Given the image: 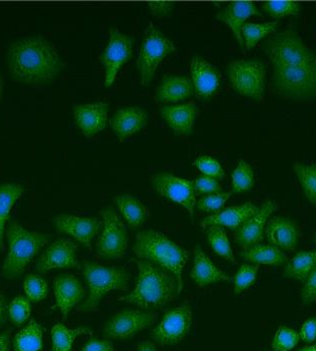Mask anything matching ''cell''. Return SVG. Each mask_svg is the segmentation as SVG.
Masks as SVG:
<instances>
[{
  "label": "cell",
  "mask_w": 316,
  "mask_h": 351,
  "mask_svg": "<svg viewBox=\"0 0 316 351\" xmlns=\"http://www.w3.org/2000/svg\"><path fill=\"white\" fill-rule=\"evenodd\" d=\"M279 27L277 21L265 23H246L241 28L244 47L248 51L253 49L257 43L269 34L276 32Z\"/></svg>",
  "instance_id": "33"
},
{
  "label": "cell",
  "mask_w": 316,
  "mask_h": 351,
  "mask_svg": "<svg viewBox=\"0 0 316 351\" xmlns=\"http://www.w3.org/2000/svg\"><path fill=\"white\" fill-rule=\"evenodd\" d=\"M148 116L142 108L131 107L121 108L114 114L110 125L119 141L122 142L134 134L138 133L146 125Z\"/></svg>",
  "instance_id": "22"
},
{
  "label": "cell",
  "mask_w": 316,
  "mask_h": 351,
  "mask_svg": "<svg viewBox=\"0 0 316 351\" xmlns=\"http://www.w3.org/2000/svg\"><path fill=\"white\" fill-rule=\"evenodd\" d=\"M137 351H157L155 344L150 341L140 342L138 344Z\"/></svg>",
  "instance_id": "51"
},
{
  "label": "cell",
  "mask_w": 316,
  "mask_h": 351,
  "mask_svg": "<svg viewBox=\"0 0 316 351\" xmlns=\"http://www.w3.org/2000/svg\"><path fill=\"white\" fill-rule=\"evenodd\" d=\"M135 256L147 260L170 271L176 278L179 291L183 290V271L189 253L175 244L164 234L155 230L138 232L133 246Z\"/></svg>",
  "instance_id": "4"
},
{
  "label": "cell",
  "mask_w": 316,
  "mask_h": 351,
  "mask_svg": "<svg viewBox=\"0 0 316 351\" xmlns=\"http://www.w3.org/2000/svg\"><path fill=\"white\" fill-rule=\"evenodd\" d=\"M192 80L181 75H168L162 80L157 93L160 103H177L194 95Z\"/></svg>",
  "instance_id": "26"
},
{
  "label": "cell",
  "mask_w": 316,
  "mask_h": 351,
  "mask_svg": "<svg viewBox=\"0 0 316 351\" xmlns=\"http://www.w3.org/2000/svg\"><path fill=\"white\" fill-rule=\"evenodd\" d=\"M194 165L203 175L207 176V177L213 178L216 180H222L224 178L225 173L222 165L213 158L209 157V156H202V157L198 158L194 161Z\"/></svg>",
  "instance_id": "43"
},
{
  "label": "cell",
  "mask_w": 316,
  "mask_h": 351,
  "mask_svg": "<svg viewBox=\"0 0 316 351\" xmlns=\"http://www.w3.org/2000/svg\"><path fill=\"white\" fill-rule=\"evenodd\" d=\"M190 277L198 287H205L209 284L220 281L231 280V277L216 267L211 258L207 256V253L199 246L194 249V268L190 272Z\"/></svg>",
  "instance_id": "25"
},
{
  "label": "cell",
  "mask_w": 316,
  "mask_h": 351,
  "mask_svg": "<svg viewBox=\"0 0 316 351\" xmlns=\"http://www.w3.org/2000/svg\"><path fill=\"white\" fill-rule=\"evenodd\" d=\"M10 335L8 331L0 335V351H8L10 350Z\"/></svg>",
  "instance_id": "50"
},
{
  "label": "cell",
  "mask_w": 316,
  "mask_h": 351,
  "mask_svg": "<svg viewBox=\"0 0 316 351\" xmlns=\"http://www.w3.org/2000/svg\"><path fill=\"white\" fill-rule=\"evenodd\" d=\"M132 261L137 265V283L133 291L121 296L119 301L142 309H155L172 302L181 293L176 278L170 271L147 260Z\"/></svg>",
  "instance_id": "3"
},
{
  "label": "cell",
  "mask_w": 316,
  "mask_h": 351,
  "mask_svg": "<svg viewBox=\"0 0 316 351\" xmlns=\"http://www.w3.org/2000/svg\"><path fill=\"white\" fill-rule=\"evenodd\" d=\"M108 108L107 103L86 104L73 107L75 123L84 136H92L105 129Z\"/></svg>",
  "instance_id": "19"
},
{
  "label": "cell",
  "mask_w": 316,
  "mask_h": 351,
  "mask_svg": "<svg viewBox=\"0 0 316 351\" xmlns=\"http://www.w3.org/2000/svg\"><path fill=\"white\" fill-rule=\"evenodd\" d=\"M53 286L55 306L60 308L64 319H66L70 311L85 298V288L75 275L71 274L60 275L56 277Z\"/></svg>",
  "instance_id": "17"
},
{
  "label": "cell",
  "mask_w": 316,
  "mask_h": 351,
  "mask_svg": "<svg viewBox=\"0 0 316 351\" xmlns=\"http://www.w3.org/2000/svg\"><path fill=\"white\" fill-rule=\"evenodd\" d=\"M54 226L60 233L70 235L80 244L92 248V239L99 233L103 224L96 218H84L64 214L55 217Z\"/></svg>",
  "instance_id": "16"
},
{
  "label": "cell",
  "mask_w": 316,
  "mask_h": 351,
  "mask_svg": "<svg viewBox=\"0 0 316 351\" xmlns=\"http://www.w3.org/2000/svg\"><path fill=\"white\" fill-rule=\"evenodd\" d=\"M227 75L238 94L261 101L265 90V64L261 60H233L227 66Z\"/></svg>",
  "instance_id": "8"
},
{
  "label": "cell",
  "mask_w": 316,
  "mask_h": 351,
  "mask_svg": "<svg viewBox=\"0 0 316 351\" xmlns=\"http://www.w3.org/2000/svg\"><path fill=\"white\" fill-rule=\"evenodd\" d=\"M207 236L211 248L216 254L235 263V254L224 227L218 225L207 227Z\"/></svg>",
  "instance_id": "35"
},
{
  "label": "cell",
  "mask_w": 316,
  "mask_h": 351,
  "mask_svg": "<svg viewBox=\"0 0 316 351\" xmlns=\"http://www.w3.org/2000/svg\"><path fill=\"white\" fill-rule=\"evenodd\" d=\"M292 170L298 177L307 200L316 206V165L294 162Z\"/></svg>",
  "instance_id": "34"
},
{
  "label": "cell",
  "mask_w": 316,
  "mask_h": 351,
  "mask_svg": "<svg viewBox=\"0 0 316 351\" xmlns=\"http://www.w3.org/2000/svg\"><path fill=\"white\" fill-rule=\"evenodd\" d=\"M300 335L293 329L280 326L272 340V348L274 351H289L298 346Z\"/></svg>",
  "instance_id": "39"
},
{
  "label": "cell",
  "mask_w": 316,
  "mask_h": 351,
  "mask_svg": "<svg viewBox=\"0 0 316 351\" xmlns=\"http://www.w3.org/2000/svg\"><path fill=\"white\" fill-rule=\"evenodd\" d=\"M8 313H10L12 324L16 326L25 324L31 313L29 299L23 298V296L14 298L10 303Z\"/></svg>",
  "instance_id": "40"
},
{
  "label": "cell",
  "mask_w": 316,
  "mask_h": 351,
  "mask_svg": "<svg viewBox=\"0 0 316 351\" xmlns=\"http://www.w3.org/2000/svg\"><path fill=\"white\" fill-rule=\"evenodd\" d=\"M268 243L280 250L292 252L300 241V229L294 221L285 217L270 219L264 231Z\"/></svg>",
  "instance_id": "18"
},
{
  "label": "cell",
  "mask_w": 316,
  "mask_h": 351,
  "mask_svg": "<svg viewBox=\"0 0 316 351\" xmlns=\"http://www.w3.org/2000/svg\"><path fill=\"white\" fill-rule=\"evenodd\" d=\"M25 193V188L18 184L8 183L0 185V250L3 248L5 225L10 219V211Z\"/></svg>",
  "instance_id": "30"
},
{
  "label": "cell",
  "mask_w": 316,
  "mask_h": 351,
  "mask_svg": "<svg viewBox=\"0 0 316 351\" xmlns=\"http://www.w3.org/2000/svg\"><path fill=\"white\" fill-rule=\"evenodd\" d=\"M194 191L196 194H214L220 193L222 186L220 182L207 176H201L194 182Z\"/></svg>",
  "instance_id": "44"
},
{
  "label": "cell",
  "mask_w": 316,
  "mask_h": 351,
  "mask_svg": "<svg viewBox=\"0 0 316 351\" xmlns=\"http://www.w3.org/2000/svg\"><path fill=\"white\" fill-rule=\"evenodd\" d=\"M240 256L246 261L256 265L281 266L289 261L287 255L272 245L259 244L244 248L240 253Z\"/></svg>",
  "instance_id": "28"
},
{
  "label": "cell",
  "mask_w": 316,
  "mask_h": 351,
  "mask_svg": "<svg viewBox=\"0 0 316 351\" xmlns=\"http://www.w3.org/2000/svg\"><path fill=\"white\" fill-rule=\"evenodd\" d=\"M231 180H233V193L235 194L250 191L254 184V173L250 165L244 160H240L231 175Z\"/></svg>",
  "instance_id": "36"
},
{
  "label": "cell",
  "mask_w": 316,
  "mask_h": 351,
  "mask_svg": "<svg viewBox=\"0 0 316 351\" xmlns=\"http://www.w3.org/2000/svg\"><path fill=\"white\" fill-rule=\"evenodd\" d=\"M302 302L305 305L311 304L316 300V267L304 281L302 291Z\"/></svg>",
  "instance_id": "45"
},
{
  "label": "cell",
  "mask_w": 316,
  "mask_h": 351,
  "mask_svg": "<svg viewBox=\"0 0 316 351\" xmlns=\"http://www.w3.org/2000/svg\"><path fill=\"white\" fill-rule=\"evenodd\" d=\"M231 195H233V192L214 193V194L207 195L196 203V207L199 211L207 212V213H218L222 211Z\"/></svg>",
  "instance_id": "41"
},
{
  "label": "cell",
  "mask_w": 316,
  "mask_h": 351,
  "mask_svg": "<svg viewBox=\"0 0 316 351\" xmlns=\"http://www.w3.org/2000/svg\"><path fill=\"white\" fill-rule=\"evenodd\" d=\"M43 348V328L31 319L14 339V351H41Z\"/></svg>",
  "instance_id": "31"
},
{
  "label": "cell",
  "mask_w": 316,
  "mask_h": 351,
  "mask_svg": "<svg viewBox=\"0 0 316 351\" xmlns=\"http://www.w3.org/2000/svg\"><path fill=\"white\" fill-rule=\"evenodd\" d=\"M103 226L97 240V255L103 259L118 260L124 256L129 244L127 227L111 207L101 211Z\"/></svg>",
  "instance_id": "9"
},
{
  "label": "cell",
  "mask_w": 316,
  "mask_h": 351,
  "mask_svg": "<svg viewBox=\"0 0 316 351\" xmlns=\"http://www.w3.org/2000/svg\"><path fill=\"white\" fill-rule=\"evenodd\" d=\"M92 335V331L86 327L68 329L64 324H56L51 329L53 351H73V342L80 335Z\"/></svg>",
  "instance_id": "32"
},
{
  "label": "cell",
  "mask_w": 316,
  "mask_h": 351,
  "mask_svg": "<svg viewBox=\"0 0 316 351\" xmlns=\"http://www.w3.org/2000/svg\"><path fill=\"white\" fill-rule=\"evenodd\" d=\"M77 244L70 239H60L53 242L43 252L36 262V270L40 273L58 269V268H75L80 269L79 262L77 261Z\"/></svg>",
  "instance_id": "14"
},
{
  "label": "cell",
  "mask_w": 316,
  "mask_h": 351,
  "mask_svg": "<svg viewBox=\"0 0 316 351\" xmlns=\"http://www.w3.org/2000/svg\"><path fill=\"white\" fill-rule=\"evenodd\" d=\"M300 339L305 343H313L316 340V318H309L302 324Z\"/></svg>",
  "instance_id": "47"
},
{
  "label": "cell",
  "mask_w": 316,
  "mask_h": 351,
  "mask_svg": "<svg viewBox=\"0 0 316 351\" xmlns=\"http://www.w3.org/2000/svg\"><path fill=\"white\" fill-rule=\"evenodd\" d=\"M259 265L244 264L238 269L235 276V293L239 294L250 288L256 280Z\"/></svg>",
  "instance_id": "42"
},
{
  "label": "cell",
  "mask_w": 316,
  "mask_h": 351,
  "mask_svg": "<svg viewBox=\"0 0 316 351\" xmlns=\"http://www.w3.org/2000/svg\"><path fill=\"white\" fill-rule=\"evenodd\" d=\"M263 10L265 14L274 19H282L285 16H294L300 14L302 5L296 1L290 0H272L263 4Z\"/></svg>",
  "instance_id": "37"
},
{
  "label": "cell",
  "mask_w": 316,
  "mask_h": 351,
  "mask_svg": "<svg viewBox=\"0 0 316 351\" xmlns=\"http://www.w3.org/2000/svg\"><path fill=\"white\" fill-rule=\"evenodd\" d=\"M158 314L155 311L127 309L114 314L103 327L105 339L125 340L155 324Z\"/></svg>",
  "instance_id": "10"
},
{
  "label": "cell",
  "mask_w": 316,
  "mask_h": 351,
  "mask_svg": "<svg viewBox=\"0 0 316 351\" xmlns=\"http://www.w3.org/2000/svg\"><path fill=\"white\" fill-rule=\"evenodd\" d=\"M147 5L151 14L157 17L170 16L175 8V4L172 1H149Z\"/></svg>",
  "instance_id": "46"
},
{
  "label": "cell",
  "mask_w": 316,
  "mask_h": 351,
  "mask_svg": "<svg viewBox=\"0 0 316 351\" xmlns=\"http://www.w3.org/2000/svg\"><path fill=\"white\" fill-rule=\"evenodd\" d=\"M81 351H114V348L110 340H98L93 338L86 342Z\"/></svg>",
  "instance_id": "48"
},
{
  "label": "cell",
  "mask_w": 316,
  "mask_h": 351,
  "mask_svg": "<svg viewBox=\"0 0 316 351\" xmlns=\"http://www.w3.org/2000/svg\"><path fill=\"white\" fill-rule=\"evenodd\" d=\"M298 351H316V343L315 346H305V348H300Z\"/></svg>",
  "instance_id": "52"
},
{
  "label": "cell",
  "mask_w": 316,
  "mask_h": 351,
  "mask_svg": "<svg viewBox=\"0 0 316 351\" xmlns=\"http://www.w3.org/2000/svg\"><path fill=\"white\" fill-rule=\"evenodd\" d=\"M276 209L277 204L274 201L264 202L254 215L250 217L239 228L235 230L237 243L243 249L261 244L264 238L266 222Z\"/></svg>",
  "instance_id": "15"
},
{
  "label": "cell",
  "mask_w": 316,
  "mask_h": 351,
  "mask_svg": "<svg viewBox=\"0 0 316 351\" xmlns=\"http://www.w3.org/2000/svg\"><path fill=\"white\" fill-rule=\"evenodd\" d=\"M316 267V251H300L285 264V278L304 282Z\"/></svg>",
  "instance_id": "29"
},
{
  "label": "cell",
  "mask_w": 316,
  "mask_h": 351,
  "mask_svg": "<svg viewBox=\"0 0 316 351\" xmlns=\"http://www.w3.org/2000/svg\"><path fill=\"white\" fill-rule=\"evenodd\" d=\"M192 322L189 305L175 307L166 312L159 324L151 331V337L160 346H174L188 335Z\"/></svg>",
  "instance_id": "11"
},
{
  "label": "cell",
  "mask_w": 316,
  "mask_h": 351,
  "mask_svg": "<svg viewBox=\"0 0 316 351\" xmlns=\"http://www.w3.org/2000/svg\"><path fill=\"white\" fill-rule=\"evenodd\" d=\"M6 315H8V303L3 294L0 293V328L6 322Z\"/></svg>",
  "instance_id": "49"
},
{
  "label": "cell",
  "mask_w": 316,
  "mask_h": 351,
  "mask_svg": "<svg viewBox=\"0 0 316 351\" xmlns=\"http://www.w3.org/2000/svg\"><path fill=\"white\" fill-rule=\"evenodd\" d=\"M114 202L131 229L144 226V223L150 217V211L147 207L131 195H118L114 197Z\"/></svg>",
  "instance_id": "27"
},
{
  "label": "cell",
  "mask_w": 316,
  "mask_h": 351,
  "mask_svg": "<svg viewBox=\"0 0 316 351\" xmlns=\"http://www.w3.org/2000/svg\"><path fill=\"white\" fill-rule=\"evenodd\" d=\"M5 233L8 252L2 269L6 279L14 280L25 272L30 261L49 243L51 236L28 231L15 220L10 223Z\"/></svg>",
  "instance_id": "5"
},
{
  "label": "cell",
  "mask_w": 316,
  "mask_h": 351,
  "mask_svg": "<svg viewBox=\"0 0 316 351\" xmlns=\"http://www.w3.org/2000/svg\"><path fill=\"white\" fill-rule=\"evenodd\" d=\"M133 38L121 34L116 28H109V40L105 51L101 54V64L105 66V84L109 88L118 71L125 62H129L132 56Z\"/></svg>",
  "instance_id": "13"
},
{
  "label": "cell",
  "mask_w": 316,
  "mask_h": 351,
  "mask_svg": "<svg viewBox=\"0 0 316 351\" xmlns=\"http://www.w3.org/2000/svg\"><path fill=\"white\" fill-rule=\"evenodd\" d=\"M8 64L14 81L29 86L49 84L64 69L60 53L42 36H29L10 45Z\"/></svg>",
  "instance_id": "2"
},
{
  "label": "cell",
  "mask_w": 316,
  "mask_h": 351,
  "mask_svg": "<svg viewBox=\"0 0 316 351\" xmlns=\"http://www.w3.org/2000/svg\"><path fill=\"white\" fill-rule=\"evenodd\" d=\"M251 16H263L261 10L251 1H233L215 15L218 21L228 25L240 47H244L241 28Z\"/></svg>",
  "instance_id": "21"
},
{
  "label": "cell",
  "mask_w": 316,
  "mask_h": 351,
  "mask_svg": "<svg viewBox=\"0 0 316 351\" xmlns=\"http://www.w3.org/2000/svg\"><path fill=\"white\" fill-rule=\"evenodd\" d=\"M198 112L196 104L187 103L162 108L161 116L174 133L187 136L194 131Z\"/></svg>",
  "instance_id": "23"
},
{
  "label": "cell",
  "mask_w": 316,
  "mask_h": 351,
  "mask_svg": "<svg viewBox=\"0 0 316 351\" xmlns=\"http://www.w3.org/2000/svg\"><path fill=\"white\" fill-rule=\"evenodd\" d=\"M2 95H3V79L0 75V101H1Z\"/></svg>",
  "instance_id": "53"
},
{
  "label": "cell",
  "mask_w": 316,
  "mask_h": 351,
  "mask_svg": "<svg viewBox=\"0 0 316 351\" xmlns=\"http://www.w3.org/2000/svg\"><path fill=\"white\" fill-rule=\"evenodd\" d=\"M263 49L274 66L277 94L293 101L316 99V53L295 29L276 32L264 41Z\"/></svg>",
  "instance_id": "1"
},
{
  "label": "cell",
  "mask_w": 316,
  "mask_h": 351,
  "mask_svg": "<svg viewBox=\"0 0 316 351\" xmlns=\"http://www.w3.org/2000/svg\"><path fill=\"white\" fill-rule=\"evenodd\" d=\"M175 51L174 43L150 23L145 29L144 41L136 60L142 79L140 84L148 86L153 82L160 62Z\"/></svg>",
  "instance_id": "7"
},
{
  "label": "cell",
  "mask_w": 316,
  "mask_h": 351,
  "mask_svg": "<svg viewBox=\"0 0 316 351\" xmlns=\"http://www.w3.org/2000/svg\"><path fill=\"white\" fill-rule=\"evenodd\" d=\"M25 294L27 298L32 302H38L43 300L47 296L49 285L44 279L36 274L27 275L23 283Z\"/></svg>",
  "instance_id": "38"
},
{
  "label": "cell",
  "mask_w": 316,
  "mask_h": 351,
  "mask_svg": "<svg viewBox=\"0 0 316 351\" xmlns=\"http://www.w3.org/2000/svg\"><path fill=\"white\" fill-rule=\"evenodd\" d=\"M84 278L88 285V298L79 307L80 311H94L108 292L125 291L129 288V272L122 267H105L92 261H84L82 266Z\"/></svg>",
  "instance_id": "6"
},
{
  "label": "cell",
  "mask_w": 316,
  "mask_h": 351,
  "mask_svg": "<svg viewBox=\"0 0 316 351\" xmlns=\"http://www.w3.org/2000/svg\"><path fill=\"white\" fill-rule=\"evenodd\" d=\"M190 73L194 93L201 99H209L218 90L220 82V71L200 56L192 58Z\"/></svg>",
  "instance_id": "20"
},
{
  "label": "cell",
  "mask_w": 316,
  "mask_h": 351,
  "mask_svg": "<svg viewBox=\"0 0 316 351\" xmlns=\"http://www.w3.org/2000/svg\"><path fill=\"white\" fill-rule=\"evenodd\" d=\"M150 183L157 194L183 206L190 217L194 218L196 199L194 182L181 179L170 173H158L151 176Z\"/></svg>",
  "instance_id": "12"
},
{
  "label": "cell",
  "mask_w": 316,
  "mask_h": 351,
  "mask_svg": "<svg viewBox=\"0 0 316 351\" xmlns=\"http://www.w3.org/2000/svg\"><path fill=\"white\" fill-rule=\"evenodd\" d=\"M259 209V207L251 202L226 208L218 213L212 214L203 219L199 225L201 228L218 225V226L227 227L231 230H237L250 217L254 215Z\"/></svg>",
  "instance_id": "24"
}]
</instances>
